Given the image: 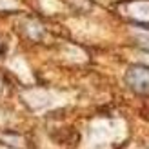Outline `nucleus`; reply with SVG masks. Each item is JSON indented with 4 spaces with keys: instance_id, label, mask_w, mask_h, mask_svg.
<instances>
[{
    "instance_id": "nucleus-1",
    "label": "nucleus",
    "mask_w": 149,
    "mask_h": 149,
    "mask_svg": "<svg viewBox=\"0 0 149 149\" xmlns=\"http://www.w3.org/2000/svg\"><path fill=\"white\" fill-rule=\"evenodd\" d=\"M127 86L138 95H149V68L146 65H131L125 73Z\"/></svg>"
}]
</instances>
